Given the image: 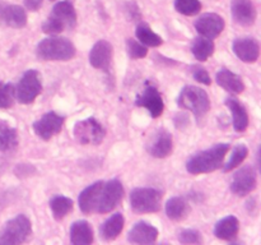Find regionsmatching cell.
I'll return each mask as SVG.
<instances>
[{"label":"cell","mask_w":261,"mask_h":245,"mask_svg":"<svg viewBox=\"0 0 261 245\" xmlns=\"http://www.w3.org/2000/svg\"><path fill=\"white\" fill-rule=\"evenodd\" d=\"M229 150L231 145L228 143H218L208 150L200 151L189 158L186 170L191 175L213 173L223 166V160Z\"/></svg>","instance_id":"1"},{"label":"cell","mask_w":261,"mask_h":245,"mask_svg":"<svg viewBox=\"0 0 261 245\" xmlns=\"http://www.w3.org/2000/svg\"><path fill=\"white\" fill-rule=\"evenodd\" d=\"M76 26V12L70 0L58 2L51 14L42 23V31L47 35H59L65 30H73Z\"/></svg>","instance_id":"2"},{"label":"cell","mask_w":261,"mask_h":245,"mask_svg":"<svg viewBox=\"0 0 261 245\" xmlns=\"http://www.w3.org/2000/svg\"><path fill=\"white\" fill-rule=\"evenodd\" d=\"M75 47L73 42L65 37L43 38L36 47V55L45 61H68L75 56Z\"/></svg>","instance_id":"3"},{"label":"cell","mask_w":261,"mask_h":245,"mask_svg":"<svg viewBox=\"0 0 261 245\" xmlns=\"http://www.w3.org/2000/svg\"><path fill=\"white\" fill-rule=\"evenodd\" d=\"M177 104L181 109L189 110L195 115L196 119L205 116L211 110V100L203 88L196 86H185L178 94Z\"/></svg>","instance_id":"4"},{"label":"cell","mask_w":261,"mask_h":245,"mask_svg":"<svg viewBox=\"0 0 261 245\" xmlns=\"http://www.w3.org/2000/svg\"><path fill=\"white\" fill-rule=\"evenodd\" d=\"M32 234V224L24 214H17L7 221L0 230V245H19Z\"/></svg>","instance_id":"5"},{"label":"cell","mask_w":261,"mask_h":245,"mask_svg":"<svg viewBox=\"0 0 261 245\" xmlns=\"http://www.w3.org/2000/svg\"><path fill=\"white\" fill-rule=\"evenodd\" d=\"M15 88V100L22 105L32 104L38 94L42 92L41 74L35 69H30L23 73Z\"/></svg>","instance_id":"6"},{"label":"cell","mask_w":261,"mask_h":245,"mask_svg":"<svg viewBox=\"0 0 261 245\" xmlns=\"http://www.w3.org/2000/svg\"><path fill=\"white\" fill-rule=\"evenodd\" d=\"M162 193L154 188H135L130 193V206L135 213H154L161 209Z\"/></svg>","instance_id":"7"},{"label":"cell","mask_w":261,"mask_h":245,"mask_svg":"<svg viewBox=\"0 0 261 245\" xmlns=\"http://www.w3.org/2000/svg\"><path fill=\"white\" fill-rule=\"evenodd\" d=\"M106 137V129L94 117L81 120L74 125V138L79 144H101Z\"/></svg>","instance_id":"8"},{"label":"cell","mask_w":261,"mask_h":245,"mask_svg":"<svg viewBox=\"0 0 261 245\" xmlns=\"http://www.w3.org/2000/svg\"><path fill=\"white\" fill-rule=\"evenodd\" d=\"M124 197V186L117 179H111L102 184L98 194L96 213H109L114 211Z\"/></svg>","instance_id":"9"},{"label":"cell","mask_w":261,"mask_h":245,"mask_svg":"<svg viewBox=\"0 0 261 245\" xmlns=\"http://www.w3.org/2000/svg\"><path fill=\"white\" fill-rule=\"evenodd\" d=\"M64 116L54 111L43 114L38 120L33 122L32 128L35 134L42 140H50L56 134L61 132L64 125Z\"/></svg>","instance_id":"10"},{"label":"cell","mask_w":261,"mask_h":245,"mask_svg":"<svg viewBox=\"0 0 261 245\" xmlns=\"http://www.w3.org/2000/svg\"><path fill=\"white\" fill-rule=\"evenodd\" d=\"M257 185L256 171L252 166H245L237 171L231 181V191L237 197H246L255 190Z\"/></svg>","instance_id":"11"},{"label":"cell","mask_w":261,"mask_h":245,"mask_svg":"<svg viewBox=\"0 0 261 245\" xmlns=\"http://www.w3.org/2000/svg\"><path fill=\"white\" fill-rule=\"evenodd\" d=\"M195 30L203 37L214 40L224 30V19L217 13H205L195 20Z\"/></svg>","instance_id":"12"},{"label":"cell","mask_w":261,"mask_h":245,"mask_svg":"<svg viewBox=\"0 0 261 245\" xmlns=\"http://www.w3.org/2000/svg\"><path fill=\"white\" fill-rule=\"evenodd\" d=\"M135 105L148 110L152 117H160L165 110V104L160 91L154 86H147L142 94L137 97Z\"/></svg>","instance_id":"13"},{"label":"cell","mask_w":261,"mask_h":245,"mask_svg":"<svg viewBox=\"0 0 261 245\" xmlns=\"http://www.w3.org/2000/svg\"><path fill=\"white\" fill-rule=\"evenodd\" d=\"M234 55L241 61L247 64H251L257 61L260 56V45L256 38L244 37L234 40L232 45Z\"/></svg>","instance_id":"14"},{"label":"cell","mask_w":261,"mask_h":245,"mask_svg":"<svg viewBox=\"0 0 261 245\" xmlns=\"http://www.w3.org/2000/svg\"><path fill=\"white\" fill-rule=\"evenodd\" d=\"M231 13L234 22L244 27L252 26L256 20V8L252 0H232Z\"/></svg>","instance_id":"15"},{"label":"cell","mask_w":261,"mask_h":245,"mask_svg":"<svg viewBox=\"0 0 261 245\" xmlns=\"http://www.w3.org/2000/svg\"><path fill=\"white\" fill-rule=\"evenodd\" d=\"M112 45L106 40L97 41L89 53V63L94 69L107 70L112 61Z\"/></svg>","instance_id":"16"},{"label":"cell","mask_w":261,"mask_h":245,"mask_svg":"<svg viewBox=\"0 0 261 245\" xmlns=\"http://www.w3.org/2000/svg\"><path fill=\"white\" fill-rule=\"evenodd\" d=\"M172 135L166 129H160L148 143V152L155 158H165L172 152Z\"/></svg>","instance_id":"17"},{"label":"cell","mask_w":261,"mask_h":245,"mask_svg":"<svg viewBox=\"0 0 261 245\" xmlns=\"http://www.w3.org/2000/svg\"><path fill=\"white\" fill-rule=\"evenodd\" d=\"M158 237V230L153 225L145 221H139L132 227L127 234V241L132 244L149 245L155 242Z\"/></svg>","instance_id":"18"},{"label":"cell","mask_w":261,"mask_h":245,"mask_svg":"<svg viewBox=\"0 0 261 245\" xmlns=\"http://www.w3.org/2000/svg\"><path fill=\"white\" fill-rule=\"evenodd\" d=\"M27 24V14L20 5L5 4L3 7L0 26L10 28H23Z\"/></svg>","instance_id":"19"},{"label":"cell","mask_w":261,"mask_h":245,"mask_svg":"<svg viewBox=\"0 0 261 245\" xmlns=\"http://www.w3.org/2000/svg\"><path fill=\"white\" fill-rule=\"evenodd\" d=\"M102 184L103 181L99 180L93 183L92 185L87 186L78 197V204L79 208L83 213L86 214H92L96 213L97 209V202H98V194L99 190L102 188Z\"/></svg>","instance_id":"20"},{"label":"cell","mask_w":261,"mask_h":245,"mask_svg":"<svg viewBox=\"0 0 261 245\" xmlns=\"http://www.w3.org/2000/svg\"><path fill=\"white\" fill-rule=\"evenodd\" d=\"M216 81L218 86L229 93L240 94L245 91V83L241 77L227 68H222L217 71Z\"/></svg>","instance_id":"21"},{"label":"cell","mask_w":261,"mask_h":245,"mask_svg":"<svg viewBox=\"0 0 261 245\" xmlns=\"http://www.w3.org/2000/svg\"><path fill=\"white\" fill-rule=\"evenodd\" d=\"M226 106L232 114V124H233V129L236 132L242 133L247 129L249 127V114L247 110L245 109L244 105L233 97H228L226 100Z\"/></svg>","instance_id":"22"},{"label":"cell","mask_w":261,"mask_h":245,"mask_svg":"<svg viewBox=\"0 0 261 245\" xmlns=\"http://www.w3.org/2000/svg\"><path fill=\"white\" fill-rule=\"evenodd\" d=\"M125 219L121 213H114L99 226V237L103 241H112L121 234Z\"/></svg>","instance_id":"23"},{"label":"cell","mask_w":261,"mask_h":245,"mask_svg":"<svg viewBox=\"0 0 261 245\" xmlns=\"http://www.w3.org/2000/svg\"><path fill=\"white\" fill-rule=\"evenodd\" d=\"M94 240L91 224L84 219L75 221L70 227V242L73 245H89Z\"/></svg>","instance_id":"24"},{"label":"cell","mask_w":261,"mask_h":245,"mask_svg":"<svg viewBox=\"0 0 261 245\" xmlns=\"http://www.w3.org/2000/svg\"><path fill=\"white\" fill-rule=\"evenodd\" d=\"M240 231V221L236 216H227L218 221L214 227V235L217 239L232 240Z\"/></svg>","instance_id":"25"},{"label":"cell","mask_w":261,"mask_h":245,"mask_svg":"<svg viewBox=\"0 0 261 245\" xmlns=\"http://www.w3.org/2000/svg\"><path fill=\"white\" fill-rule=\"evenodd\" d=\"M189 211H190V207L182 197H172L166 203V214L172 221H180L185 218Z\"/></svg>","instance_id":"26"},{"label":"cell","mask_w":261,"mask_h":245,"mask_svg":"<svg viewBox=\"0 0 261 245\" xmlns=\"http://www.w3.org/2000/svg\"><path fill=\"white\" fill-rule=\"evenodd\" d=\"M18 145L17 129L10 127L8 122L0 121V151L8 152Z\"/></svg>","instance_id":"27"},{"label":"cell","mask_w":261,"mask_h":245,"mask_svg":"<svg viewBox=\"0 0 261 245\" xmlns=\"http://www.w3.org/2000/svg\"><path fill=\"white\" fill-rule=\"evenodd\" d=\"M74 203L70 198L65 195H55L50 199V208L54 218L60 221L66 214L73 211Z\"/></svg>","instance_id":"28"},{"label":"cell","mask_w":261,"mask_h":245,"mask_svg":"<svg viewBox=\"0 0 261 245\" xmlns=\"http://www.w3.org/2000/svg\"><path fill=\"white\" fill-rule=\"evenodd\" d=\"M191 53L198 61L208 60L214 53L213 41L205 37L195 38L193 45H191Z\"/></svg>","instance_id":"29"},{"label":"cell","mask_w":261,"mask_h":245,"mask_svg":"<svg viewBox=\"0 0 261 245\" xmlns=\"http://www.w3.org/2000/svg\"><path fill=\"white\" fill-rule=\"evenodd\" d=\"M135 36H137L138 41L143 43L147 47H158L162 45L163 40L160 35L153 32L147 24H139L135 31Z\"/></svg>","instance_id":"30"},{"label":"cell","mask_w":261,"mask_h":245,"mask_svg":"<svg viewBox=\"0 0 261 245\" xmlns=\"http://www.w3.org/2000/svg\"><path fill=\"white\" fill-rule=\"evenodd\" d=\"M247 155H249V148H247V145L242 144V143L234 145L233 150H232L231 152V157H229V160L227 161V163H223L224 165L223 170L226 171V173L234 170L237 166H240L245 160H246Z\"/></svg>","instance_id":"31"},{"label":"cell","mask_w":261,"mask_h":245,"mask_svg":"<svg viewBox=\"0 0 261 245\" xmlns=\"http://www.w3.org/2000/svg\"><path fill=\"white\" fill-rule=\"evenodd\" d=\"M175 9L180 14L191 17L200 13L201 3L200 0H175Z\"/></svg>","instance_id":"32"},{"label":"cell","mask_w":261,"mask_h":245,"mask_svg":"<svg viewBox=\"0 0 261 245\" xmlns=\"http://www.w3.org/2000/svg\"><path fill=\"white\" fill-rule=\"evenodd\" d=\"M15 88L12 83L0 82V109H9L14 105Z\"/></svg>","instance_id":"33"},{"label":"cell","mask_w":261,"mask_h":245,"mask_svg":"<svg viewBox=\"0 0 261 245\" xmlns=\"http://www.w3.org/2000/svg\"><path fill=\"white\" fill-rule=\"evenodd\" d=\"M126 51L127 55L132 59H143L147 56L148 47L140 43L139 41L134 38H127L126 40Z\"/></svg>","instance_id":"34"},{"label":"cell","mask_w":261,"mask_h":245,"mask_svg":"<svg viewBox=\"0 0 261 245\" xmlns=\"http://www.w3.org/2000/svg\"><path fill=\"white\" fill-rule=\"evenodd\" d=\"M178 241L181 244H200L203 239H201V234L198 230L185 229L178 234Z\"/></svg>","instance_id":"35"},{"label":"cell","mask_w":261,"mask_h":245,"mask_svg":"<svg viewBox=\"0 0 261 245\" xmlns=\"http://www.w3.org/2000/svg\"><path fill=\"white\" fill-rule=\"evenodd\" d=\"M191 74H193L194 79L196 82H200L201 84H205V86H209L212 83V79L209 73L206 71L205 68L200 65H194L191 66Z\"/></svg>","instance_id":"36"},{"label":"cell","mask_w":261,"mask_h":245,"mask_svg":"<svg viewBox=\"0 0 261 245\" xmlns=\"http://www.w3.org/2000/svg\"><path fill=\"white\" fill-rule=\"evenodd\" d=\"M42 3L43 0H24V7L27 8V10L36 12L42 7Z\"/></svg>","instance_id":"37"},{"label":"cell","mask_w":261,"mask_h":245,"mask_svg":"<svg viewBox=\"0 0 261 245\" xmlns=\"http://www.w3.org/2000/svg\"><path fill=\"white\" fill-rule=\"evenodd\" d=\"M3 7H4V3L0 2V19H2V12H3Z\"/></svg>","instance_id":"38"},{"label":"cell","mask_w":261,"mask_h":245,"mask_svg":"<svg viewBox=\"0 0 261 245\" xmlns=\"http://www.w3.org/2000/svg\"><path fill=\"white\" fill-rule=\"evenodd\" d=\"M51 2H54V0H51Z\"/></svg>","instance_id":"39"}]
</instances>
